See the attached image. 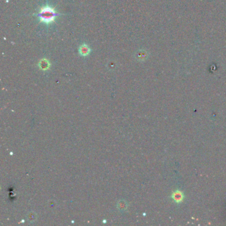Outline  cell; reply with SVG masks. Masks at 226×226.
<instances>
[{
    "label": "cell",
    "instance_id": "4",
    "mask_svg": "<svg viewBox=\"0 0 226 226\" xmlns=\"http://www.w3.org/2000/svg\"><path fill=\"white\" fill-rule=\"evenodd\" d=\"M137 56H138V58H139V59H141V60H143V58H145L144 56H146V54L143 51H142L141 53H138V54H137Z\"/></svg>",
    "mask_w": 226,
    "mask_h": 226
},
{
    "label": "cell",
    "instance_id": "1",
    "mask_svg": "<svg viewBox=\"0 0 226 226\" xmlns=\"http://www.w3.org/2000/svg\"><path fill=\"white\" fill-rule=\"evenodd\" d=\"M58 15V14L56 12L55 9L49 5H47L42 7L37 15L39 18L40 21L49 25L55 21L56 17Z\"/></svg>",
    "mask_w": 226,
    "mask_h": 226
},
{
    "label": "cell",
    "instance_id": "3",
    "mask_svg": "<svg viewBox=\"0 0 226 226\" xmlns=\"http://www.w3.org/2000/svg\"><path fill=\"white\" fill-rule=\"evenodd\" d=\"M50 62L49 61L46 59V58H43V59L40 60L39 63V66L40 68L42 70V71H47L48 70L50 67Z\"/></svg>",
    "mask_w": 226,
    "mask_h": 226
},
{
    "label": "cell",
    "instance_id": "2",
    "mask_svg": "<svg viewBox=\"0 0 226 226\" xmlns=\"http://www.w3.org/2000/svg\"><path fill=\"white\" fill-rule=\"evenodd\" d=\"M90 53V49L87 45H82L79 49V53L82 56H86Z\"/></svg>",
    "mask_w": 226,
    "mask_h": 226
}]
</instances>
